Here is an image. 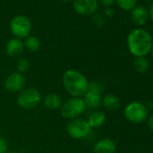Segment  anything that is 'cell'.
<instances>
[{"instance_id": "17", "label": "cell", "mask_w": 153, "mask_h": 153, "mask_svg": "<svg viewBox=\"0 0 153 153\" xmlns=\"http://www.w3.org/2000/svg\"><path fill=\"white\" fill-rule=\"evenodd\" d=\"M133 68L139 74H144L149 68V61L146 57H137L133 62Z\"/></svg>"}, {"instance_id": "6", "label": "cell", "mask_w": 153, "mask_h": 153, "mask_svg": "<svg viewBox=\"0 0 153 153\" xmlns=\"http://www.w3.org/2000/svg\"><path fill=\"white\" fill-rule=\"evenodd\" d=\"M10 30L17 39L26 38L32 31V23L25 16H16L10 22Z\"/></svg>"}, {"instance_id": "10", "label": "cell", "mask_w": 153, "mask_h": 153, "mask_svg": "<svg viewBox=\"0 0 153 153\" xmlns=\"http://www.w3.org/2000/svg\"><path fill=\"white\" fill-rule=\"evenodd\" d=\"M131 18L136 25H143L149 19L148 9L141 5L136 6L131 10Z\"/></svg>"}, {"instance_id": "23", "label": "cell", "mask_w": 153, "mask_h": 153, "mask_svg": "<svg viewBox=\"0 0 153 153\" xmlns=\"http://www.w3.org/2000/svg\"><path fill=\"white\" fill-rule=\"evenodd\" d=\"M8 149L7 142L2 137H0V153H7Z\"/></svg>"}, {"instance_id": "2", "label": "cell", "mask_w": 153, "mask_h": 153, "mask_svg": "<svg viewBox=\"0 0 153 153\" xmlns=\"http://www.w3.org/2000/svg\"><path fill=\"white\" fill-rule=\"evenodd\" d=\"M65 90L72 97H81L88 92V81L86 76L76 69L67 70L62 78Z\"/></svg>"}, {"instance_id": "9", "label": "cell", "mask_w": 153, "mask_h": 153, "mask_svg": "<svg viewBox=\"0 0 153 153\" xmlns=\"http://www.w3.org/2000/svg\"><path fill=\"white\" fill-rule=\"evenodd\" d=\"M74 10L82 16L93 15L98 8L97 0H74L73 1Z\"/></svg>"}, {"instance_id": "8", "label": "cell", "mask_w": 153, "mask_h": 153, "mask_svg": "<svg viewBox=\"0 0 153 153\" xmlns=\"http://www.w3.org/2000/svg\"><path fill=\"white\" fill-rule=\"evenodd\" d=\"M25 85V78L22 73L13 72L11 73L5 80V88L11 92L16 93L24 89Z\"/></svg>"}, {"instance_id": "30", "label": "cell", "mask_w": 153, "mask_h": 153, "mask_svg": "<svg viewBox=\"0 0 153 153\" xmlns=\"http://www.w3.org/2000/svg\"><path fill=\"white\" fill-rule=\"evenodd\" d=\"M62 1H69V0H62Z\"/></svg>"}, {"instance_id": "19", "label": "cell", "mask_w": 153, "mask_h": 153, "mask_svg": "<svg viewBox=\"0 0 153 153\" xmlns=\"http://www.w3.org/2000/svg\"><path fill=\"white\" fill-rule=\"evenodd\" d=\"M104 90H105V86L100 81L95 80V81L88 83V92H91V93H94L97 95H100Z\"/></svg>"}, {"instance_id": "5", "label": "cell", "mask_w": 153, "mask_h": 153, "mask_svg": "<svg viewBox=\"0 0 153 153\" xmlns=\"http://www.w3.org/2000/svg\"><path fill=\"white\" fill-rule=\"evenodd\" d=\"M125 118L132 123H140L148 117V109L140 102H131L124 109Z\"/></svg>"}, {"instance_id": "26", "label": "cell", "mask_w": 153, "mask_h": 153, "mask_svg": "<svg viewBox=\"0 0 153 153\" xmlns=\"http://www.w3.org/2000/svg\"><path fill=\"white\" fill-rule=\"evenodd\" d=\"M147 124H148L149 129L151 131H153V114H150V115L148 117Z\"/></svg>"}, {"instance_id": "25", "label": "cell", "mask_w": 153, "mask_h": 153, "mask_svg": "<svg viewBox=\"0 0 153 153\" xmlns=\"http://www.w3.org/2000/svg\"><path fill=\"white\" fill-rule=\"evenodd\" d=\"M98 3L102 4L105 7H111L114 2H115V0H97Z\"/></svg>"}, {"instance_id": "27", "label": "cell", "mask_w": 153, "mask_h": 153, "mask_svg": "<svg viewBox=\"0 0 153 153\" xmlns=\"http://www.w3.org/2000/svg\"><path fill=\"white\" fill-rule=\"evenodd\" d=\"M148 12H149V19L153 22V3L150 5Z\"/></svg>"}, {"instance_id": "28", "label": "cell", "mask_w": 153, "mask_h": 153, "mask_svg": "<svg viewBox=\"0 0 153 153\" xmlns=\"http://www.w3.org/2000/svg\"><path fill=\"white\" fill-rule=\"evenodd\" d=\"M150 53H151V56L153 58V43H152V46H151V50H150Z\"/></svg>"}, {"instance_id": "20", "label": "cell", "mask_w": 153, "mask_h": 153, "mask_svg": "<svg viewBox=\"0 0 153 153\" xmlns=\"http://www.w3.org/2000/svg\"><path fill=\"white\" fill-rule=\"evenodd\" d=\"M118 7L124 11H131L137 6V0H115Z\"/></svg>"}, {"instance_id": "22", "label": "cell", "mask_w": 153, "mask_h": 153, "mask_svg": "<svg viewBox=\"0 0 153 153\" xmlns=\"http://www.w3.org/2000/svg\"><path fill=\"white\" fill-rule=\"evenodd\" d=\"M93 20L95 22L96 25H103L105 22V16L102 15V14H95L94 17H93Z\"/></svg>"}, {"instance_id": "3", "label": "cell", "mask_w": 153, "mask_h": 153, "mask_svg": "<svg viewBox=\"0 0 153 153\" xmlns=\"http://www.w3.org/2000/svg\"><path fill=\"white\" fill-rule=\"evenodd\" d=\"M86 105L81 97H71L62 103L60 109L61 115L66 119L79 118L86 111Z\"/></svg>"}, {"instance_id": "16", "label": "cell", "mask_w": 153, "mask_h": 153, "mask_svg": "<svg viewBox=\"0 0 153 153\" xmlns=\"http://www.w3.org/2000/svg\"><path fill=\"white\" fill-rule=\"evenodd\" d=\"M102 105L107 110L114 111L120 107V100L116 96L113 94H107L102 98Z\"/></svg>"}, {"instance_id": "13", "label": "cell", "mask_w": 153, "mask_h": 153, "mask_svg": "<svg viewBox=\"0 0 153 153\" xmlns=\"http://www.w3.org/2000/svg\"><path fill=\"white\" fill-rule=\"evenodd\" d=\"M84 103L86 105V107L90 109H97L102 105V97L100 95H97L91 92H87L84 95Z\"/></svg>"}, {"instance_id": "14", "label": "cell", "mask_w": 153, "mask_h": 153, "mask_svg": "<svg viewBox=\"0 0 153 153\" xmlns=\"http://www.w3.org/2000/svg\"><path fill=\"white\" fill-rule=\"evenodd\" d=\"M105 120L106 116L103 112L94 111L89 114L88 118V123L90 128H99L105 123Z\"/></svg>"}, {"instance_id": "15", "label": "cell", "mask_w": 153, "mask_h": 153, "mask_svg": "<svg viewBox=\"0 0 153 153\" xmlns=\"http://www.w3.org/2000/svg\"><path fill=\"white\" fill-rule=\"evenodd\" d=\"M61 98L56 94H48L43 98L44 105L50 110H58L61 107L62 105Z\"/></svg>"}, {"instance_id": "12", "label": "cell", "mask_w": 153, "mask_h": 153, "mask_svg": "<svg viewBox=\"0 0 153 153\" xmlns=\"http://www.w3.org/2000/svg\"><path fill=\"white\" fill-rule=\"evenodd\" d=\"M24 49H25V45L23 42L17 38H14L8 41L6 46V51L7 55L11 57H16L20 55L24 51Z\"/></svg>"}, {"instance_id": "29", "label": "cell", "mask_w": 153, "mask_h": 153, "mask_svg": "<svg viewBox=\"0 0 153 153\" xmlns=\"http://www.w3.org/2000/svg\"><path fill=\"white\" fill-rule=\"evenodd\" d=\"M7 153H16V152H15V151H9V152H7Z\"/></svg>"}, {"instance_id": "21", "label": "cell", "mask_w": 153, "mask_h": 153, "mask_svg": "<svg viewBox=\"0 0 153 153\" xmlns=\"http://www.w3.org/2000/svg\"><path fill=\"white\" fill-rule=\"evenodd\" d=\"M31 67V64H30V61L25 59V58H23V59H20L17 62V72L19 73H25Z\"/></svg>"}, {"instance_id": "18", "label": "cell", "mask_w": 153, "mask_h": 153, "mask_svg": "<svg viewBox=\"0 0 153 153\" xmlns=\"http://www.w3.org/2000/svg\"><path fill=\"white\" fill-rule=\"evenodd\" d=\"M24 45L28 51H30L32 52L37 51L41 47V43H40L39 39L35 36H33V35H29L25 38V42Z\"/></svg>"}, {"instance_id": "1", "label": "cell", "mask_w": 153, "mask_h": 153, "mask_svg": "<svg viewBox=\"0 0 153 153\" xmlns=\"http://www.w3.org/2000/svg\"><path fill=\"white\" fill-rule=\"evenodd\" d=\"M153 43L151 34L145 29L136 28L127 36V47L129 51L137 57H145L150 52Z\"/></svg>"}, {"instance_id": "11", "label": "cell", "mask_w": 153, "mask_h": 153, "mask_svg": "<svg viewBox=\"0 0 153 153\" xmlns=\"http://www.w3.org/2000/svg\"><path fill=\"white\" fill-rule=\"evenodd\" d=\"M115 149V142L109 138H105L98 140L93 147L95 153H114Z\"/></svg>"}, {"instance_id": "24", "label": "cell", "mask_w": 153, "mask_h": 153, "mask_svg": "<svg viewBox=\"0 0 153 153\" xmlns=\"http://www.w3.org/2000/svg\"><path fill=\"white\" fill-rule=\"evenodd\" d=\"M114 14V8L112 7H106L104 10V16H105L107 17L113 16Z\"/></svg>"}, {"instance_id": "4", "label": "cell", "mask_w": 153, "mask_h": 153, "mask_svg": "<svg viewBox=\"0 0 153 153\" xmlns=\"http://www.w3.org/2000/svg\"><path fill=\"white\" fill-rule=\"evenodd\" d=\"M42 101L41 93L34 88H27L20 91L17 96V104L24 109H33Z\"/></svg>"}, {"instance_id": "7", "label": "cell", "mask_w": 153, "mask_h": 153, "mask_svg": "<svg viewBox=\"0 0 153 153\" xmlns=\"http://www.w3.org/2000/svg\"><path fill=\"white\" fill-rule=\"evenodd\" d=\"M91 131V128L87 120L76 118L70 120L67 124V131L73 139H83L87 137Z\"/></svg>"}]
</instances>
